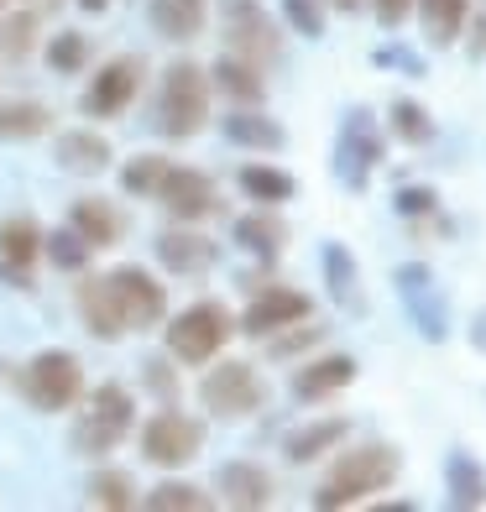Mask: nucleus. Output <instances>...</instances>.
<instances>
[{"label":"nucleus","mask_w":486,"mask_h":512,"mask_svg":"<svg viewBox=\"0 0 486 512\" xmlns=\"http://www.w3.org/2000/svg\"><path fill=\"white\" fill-rule=\"evenodd\" d=\"M32 32H37V21L21 11V16H11L6 27H0V53H11V58H27L32 53Z\"/></svg>","instance_id":"40"},{"label":"nucleus","mask_w":486,"mask_h":512,"mask_svg":"<svg viewBox=\"0 0 486 512\" xmlns=\"http://www.w3.org/2000/svg\"><path fill=\"white\" fill-rule=\"evenodd\" d=\"M79 314H84V324H89V335H95V340H121V335H131L126 319H121V304H115V293H110L105 277H84V283H79Z\"/></svg>","instance_id":"18"},{"label":"nucleus","mask_w":486,"mask_h":512,"mask_svg":"<svg viewBox=\"0 0 486 512\" xmlns=\"http://www.w3.org/2000/svg\"><path fill=\"white\" fill-rule=\"evenodd\" d=\"M215 486H220V502H225V507H241V512H251V507H272V476L262 471V465H251V460H230V465H220Z\"/></svg>","instance_id":"17"},{"label":"nucleus","mask_w":486,"mask_h":512,"mask_svg":"<svg viewBox=\"0 0 486 512\" xmlns=\"http://www.w3.org/2000/svg\"><path fill=\"white\" fill-rule=\"evenodd\" d=\"M204 450V424L189 413H157L147 418V429H142V455L152 465H162V471H178V465H189L194 455Z\"/></svg>","instance_id":"8"},{"label":"nucleus","mask_w":486,"mask_h":512,"mask_svg":"<svg viewBox=\"0 0 486 512\" xmlns=\"http://www.w3.org/2000/svg\"><path fill=\"white\" fill-rule=\"evenodd\" d=\"M403 476V455L392 450V445H361V450H345L335 465H330V476H324V486L309 497L314 507H324V512H335V507H356V502H366V497H377V492H387L392 481Z\"/></svg>","instance_id":"1"},{"label":"nucleus","mask_w":486,"mask_h":512,"mask_svg":"<svg viewBox=\"0 0 486 512\" xmlns=\"http://www.w3.org/2000/svg\"><path fill=\"white\" fill-rule=\"evenodd\" d=\"M48 126H53V115L37 100H6L0 105V142H32V136H42Z\"/></svg>","instance_id":"31"},{"label":"nucleus","mask_w":486,"mask_h":512,"mask_svg":"<svg viewBox=\"0 0 486 512\" xmlns=\"http://www.w3.org/2000/svg\"><path fill=\"white\" fill-rule=\"evenodd\" d=\"M324 277H330V298L340 309H366L361 304V293H356V283H361V272H356V262H351V251H345L340 241H330L324 246Z\"/></svg>","instance_id":"29"},{"label":"nucleus","mask_w":486,"mask_h":512,"mask_svg":"<svg viewBox=\"0 0 486 512\" xmlns=\"http://www.w3.org/2000/svg\"><path fill=\"white\" fill-rule=\"evenodd\" d=\"M236 241H241L251 256H262V262H277V256H283V246H288V225L262 204L257 215H241V220H236Z\"/></svg>","instance_id":"23"},{"label":"nucleus","mask_w":486,"mask_h":512,"mask_svg":"<svg viewBox=\"0 0 486 512\" xmlns=\"http://www.w3.org/2000/svg\"><path fill=\"white\" fill-rule=\"evenodd\" d=\"M157 126L173 142H189L210 126V74L199 63H168L157 89Z\"/></svg>","instance_id":"2"},{"label":"nucleus","mask_w":486,"mask_h":512,"mask_svg":"<svg viewBox=\"0 0 486 512\" xmlns=\"http://www.w3.org/2000/svg\"><path fill=\"white\" fill-rule=\"evenodd\" d=\"M387 126H392V136H398V142H408V147L434 142V121H429V110H424L419 100H392Z\"/></svg>","instance_id":"32"},{"label":"nucleus","mask_w":486,"mask_h":512,"mask_svg":"<svg viewBox=\"0 0 486 512\" xmlns=\"http://www.w3.org/2000/svg\"><path fill=\"white\" fill-rule=\"evenodd\" d=\"M398 215H408V220H424V215H434L439 209V194L429 189V183H408V189H398Z\"/></svg>","instance_id":"41"},{"label":"nucleus","mask_w":486,"mask_h":512,"mask_svg":"<svg viewBox=\"0 0 486 512\" xmlns=\"http://www.w3.org/2000/svg\"><path fill=\"white\" fill-rule=\"evenodd\" d=\"M372 11H377V21L392 32V27H403L408 21V11H413V0H372Z\"/></svg>","instance_id":"42"},{"label":"nucleus","mask_w":486,"mask_h":512,"mask_svg":"<svg viewBox=\"0 0 486 512\" xmlns=\"http://www.w3.org/2000/svg\"><path fill=\"white\" fill-rule=\"evenodd\" d=\"M210 89H220V95H230L236 105H262L267 100V79L257 63H246L236 53H225L215 68H210Z\"/></svg>","instance_id":"20"},{"label":"nucleus","mask_w":486,"mask_h":512,"mask_svg":"<svg viewBox=\"0 0 486 512\" xmlns=\"http://www.w3.org/2000/svg\"><path fill=\"white\" fill-rule=\"evenodd\" d=\"M220 131H225L236 147H251V152H277V147L288 142V131L277 126V121H267V115H257L251 105H236V110H230L225 121H220Z\"/></svg>","instance_id":"22"},{"label":"nucleus","mask_w":486,"mask_h":512,"mask_svg":"<svg viewBox=\"0 0 486 512\" xmlns=\"http://www.w3.org/2000/svg\"><path fill=\"white\" fill-rule=\"evenodd\" d=\"M68 230H74L89 251H100V246H115L126 236V220L115 215L105 199H79L74 209H68Z\"/></svg>","instance_id":"19"},{"label":"nucleus","mask_w":486,"mask_h":512,"mask_svg":"<svg viewBox=\"0 0 486 512\" xmlns=\"http://www.w3.org/2000/svg\"><path fill=\"white\" fill-rule=\"evenodd\" d=\"M162 173H168V162H162V157H136L131 168L121 173V183H126V194L152 199V194H157V183H162Z\"/></svg>","instance_id":"38"},{"label":"nucleus","mask_w":486,"mask_h":512,"mask_svg":"<svg viewBox=\"0 0 486 512\" xmlns=\"http://www.w3.org/2000/svg\"><path fill=\"white\" fill-rule=\"evenodd\" d=\"M131 424H136L131 392H126L121 382H105V387H95L89 408L79 413V424H74V450H79V455H110V450L131 434Z\"/></svg>","instance_id":"3"},{"label":"nucleus","mask_w":486,"mask_h":512,"mask_svg":"<svg viewBox=\"0 0 486 512\" xmlns=\"http://www.w3.org/2000/svg\"><path fill=\"white\" fill-rule=\"evenodd\" d=\"M445 492H450V502L455 507H486V471L466 455V450H450V460H445Z\"/></svg>","instance_id":"28"},{"label":"nucleus","mask_w":486,"mask_h":512,"mask_svg":"<svg viewBox=\"0 0 486 512\" xmlns=\"http://www.w3.org/2000/svg\"><path fill=\"white\" fill-rule=\"evenodd\" d=\"M398 293L408 298L413 319L429 340H445V319H439V304H434V283H429V267L413 262V267H398Z\"/></svg>","instance_id":"21"},{"label":"nucleus","mask_w":486,"mask_h":512,"mask_svg":"<svg viewBox=\"0 0 486 512\" xmlns=\"http://www.w3.org/2000/svg\"><path fill=\"white\" fill-rule=\"evenodd\" d=\"M37 251H42V225H37L32 215L0 220V272H6L16 288H27V283H32L27 267L37 262Z\"/></svg>","instance_id":"15"},{"label":"nucleus","mask_w":486,"mask_h":512,"mask_svg":"<svg viewBox=\"0 0 486 512\" xmlns=\"http://www.w3.org/2000/svg\"><path fill=\"white\" fill-rule=\"evenodd\" d=\"M105 283H110V293H115V304H121L126 330H152V324L168 319V288H162L152 272H142V267H115V272H105Z\"/></svg>","instance_id":"9"},{"label":"nucleus","mask_w":486,"mask_h":512,"mask_svg":"<svg viewBox=\"0 0 486 512\" xmlns=\"http://www.w3.org/2000/svg\"><path fill=\"white\" fill-rule=\"evenodd\" d=\"M298 319H314V298L309 293H298V288H262L246 304V314H241V335L267 340V335L283 330V324H298Z\"/></svg>","instance_id":"12"},{"label":"nucleus","mask_w":486,"mask_h":512,"mask_svg":"<svg viewBox=\"0 0 486 512\" xmlns=\"http://www.w3.org/2000/svg\"><path fill=\"white\" fill-rule=\"evenodd\" d=\"M230 330H236V319H230L225 304H215V298L189 304L168 324V356L189 361V366H204V361L220 356V345L230 340Z\"/></svg>","instance_id":"4"},{"label":"nucleus","mask_w":486,"mask_h":512,"mask_svg":"<svg viewBox=\"0 0 486 512\" xmlns=\"http://www.w3.org/2000/svg\"><path fill=\"white\" fill-rule=\"evenodd\" d=\"M136 89H142V63L115 58V63H105L95 74V84L84 89V110L95 115V121H110V115H121L136 100Z\"/></svg>","instance_id":"13"},{"label":"nucleus","mask_w":486,"mask_h":512,"mask_svg":"<svg viewBox=\"0 0 486 512\" xmlns=\"http://www.w3.org/2000/svg\"><path fill=\"white\" fill-rule=\"evenodd\" d=\"M157 256H162V267L178 272V277H204L215 267L220 246L210 236H199V230H168V236H157Z\"/></svg>","instance_id":"16"},{"label":"nucleus","mask_w":486,"mask_h":512,"mask_svg":"<svg viewBox=\"0 0 486 512\" xmlns=\"http://www.w3.org/2000/svg\"><path fill=\"white\" fill-rule=\"evenodd\" d=\"M241 189H246V199H257V204L277 209V204H288V199L298 194V183H293V173H283V168L246 162V168H241Z\"/></svg>","instance_id":"30"},{"label":"nucleus","mask_w":486,"mask_h":512,"mask_svg":"<svg viewBox=\"0 0 486 512\" xmlns=\"http://www.w3.org/2000/svg\"><path fill=\"white\" fill-rule=\"evenodd\" d=\"M419 6V21H424V37L434 48H450L466 32V16H471V0H413Z\"/></svg>","instance_id":"27"},{"label":"nucleus","mask_w":486,"mask_h":512,"mask_svg":"<svg viewBox=\"0 0 486 512\" xmlns=\"http://www.w3.org/2000/svg\"><path fill=\"white\" fill-rule=\"evenodd\" d=\"M89 507H110V512H126L136 507V486L126 471H100L95 481H89Z\"/></svg>","instance_id":"35"},{"label":"nucleus","mask_w":486,"mask_h":512,"mask_svg":"<svg viewBox=\"0 0 486 512\" xmlns=\"http://www.w3.org/2000/svg\"><path fill=\"white\" fill-rule=\"evenodd\" d=\"M345 434H351V418H314V424H304V429L288 434V460H293V465H309V460H319V455H330Z\"/></svg>","instance_id":"24"},{"label":"nucleus","mask_w":486,"mask_h":512,"mask_svg":"<svg viewBox=\"0 0 486 512\" xmlns=\"http://www.w3.org/2000/svg\"><path fill=\"white\" fill-rule=\"evenodd\" d=\"M58 168H68V173H105L110 168V142L105 136H95V131H63L58 136Z\"/></svg>","instance_id":"26"},{"label":"nucleus","mask_w":486,"mask_h":512,"mask_svg":"<svg viewBox=\"0 0 486 512\" xmlns=\"http://www.w3.org/2000/svg\"><path fill=\"white\" fill-rule=\"evenodd\" d=\"M330 6H335V11H356V6H361V0H330Z\"/></svg>","instance_id":"45"},{"label":"nucleus","mask_w":486,"mask_h":512,"mask_svg":"<svg viewBox=\"0 0 486 512\" xmlns=\"http://www.w3.org/2000/svg\"><path fill=\"white\" fill-rule=\"evenodd\" d=\"M199 398H204V408H210L215 418H251L267 403V382H262V371L251 361H220V366L204 371Z\"/></svg>","instance_id":"6"},{"label":"nucleus","mask_w":486,"mask_h":512,"mask_svg":"<svg viewBox=\"0 0 486 512\" xmlns=\"http://www.w3.org/2000/svg\"><path fill=\"white\" fill-rule=\"evenodd\" d=\"M147 16H152V27L168 42H189V37L204 32V16L210 11H204V0H152Z\"/></svg>","instance_id":"25"},{"label":"nucleus","mask_w":486,"mask_h":512,"mask_svg":"<svg viewBox=\"0 0 486 512\" xmlns=\"http://www.w3.org/2000/svg\"><path fill=\"white\" fill-rule=\"evenodd\" d=\"M84 58H89V42H84L79 32H58V37L48 42V63H53V74H79Z\"/></svg>","instance_id":"37"},{"label":"nucleus","mask_w":486,"mask_h":512,"mask_svg":"<svg viewBox=\"0 0 486 512\" xmlns=\"http://www.w3.org/2000/svg\"><path fill=\"white\" fill-rule=\"evenodd\" d=\"M330 335V324H309V319H298V324H283L277 335H267V351H272V361H288V356H304V351H314V345Z\"/></svg>","instance_id":"33"},{"label":"nucleus","mask_w":486,"mask_h":512,"mask_svg":"<svg viewBox=\"0 0 486 512\" xmlns=\"http://www.w3.org/2000/svg\"><path fill=\"white\" fill-rule=\"evenodd\" d=\"M147 387H157L162 398H173V371H168V361H147Z\"/></svg>","instance_id":"43"},{"label":"nucleus","mask_w":486,"mask_h":512,"mask_svg":"<svg viewBox=\"0 0 486 512\" xmlns=\"http://www.w3.org/2000/svg\"><path fill=\"white\" fill-rule=\"evenodd\" d=\"M79 6H84V11H105V6H110V0H79Z\"/></svg>","instance_id":"44"},{"label":"nucleus","mask_w":486,"mask_h":512,"mask_svg":"<svg viewBox=\"0 0 486 512\" xmlns=\"http://www.w3.org/2000/svg\"><path fill=\"white\" fill-rule=\"evenodd\" d=\"M283 16L293 21V32L324 37V0H283Z\"/></svg>","instance_id":"39"},{"label":"nucleus","mask_w":486,"mask_h":512,"mask_svg":"<svg viewBox=\"0 0 486 512\" xmlns=\"http://www.w3.org/2000/svg\"><path fill=\"white\" fill-rule=\"evenodd\" d=\"M21 392H27V403L42 408V413L74 408L84 398V366H79V356H68V351L32 356L27 371H21Z\"/></svg>","instance_id":"5"},{"label":"nucleus","mask_w":486,"mask_h":512,"mask_svg":"<svg viewBox=\"0 0 486 512\" xmlns=\"http://www.w3.org/2000/svg\"><path fill=\"white\" fill-rule=\"evenodd\" d=\"M147 507L152 512H204L210 497H204L199 486H189V481H162V486L147 492Z\"/></svg>","instance_id":"34"},{"label":"nucleus","mask_w":486,"mask_h":512,"mask_svg":"<svg viewBox=\"0 0 486 512\" xmlns=\"http://www.w3.org/2000/svg\"><path fill=\"white\" fill-rule=\"evenodd\" d=\"M382 162V131L372 126L366 110H351L340 126V152H335V168L345 178V189H366V178Z\"/></svg>","instance_id":"11"},{"label":"nucleus","mask_w":486,"mask_h":512,"mask_svg":"<svg viewBox=\"0 0 486 512\" xmlns=\"http://www.w3.org/2000/svg\"><path fill=\"white\" fill-rule=\"evenodd\" d=\"M42 251H48L53 267H63V272H79L89 262V246L74 236V230H53V236H42Z\"/></svg>","instance_id":"36"},{"label":"nucleus","mask_w":486,"mask_h":512,"mask_svg":"<svg viewBox=\"0 0 486 512\" xmlns=\"http://www.w3.org/2000/svg\"><path fill=\"white\" fill-rule=\"evenodd\" d=\"M152 199H162V209H168V215L189 220V225H194V220H210L215 209H220L215 178L199 173V168H173V162H168V173H162V183H157Z\"/></svg>","instance_id":"10"},{"label":"nucleus","mask_w":486,"mask_h":512,"mask_svg":"<svg viewBox=\"0 0 486 512\" xmlns=\"http://www.w3.org/2000/svg\"><path fill=\"white\" fill-rule=\"evenodd\" d=\"M220 16H225V42L230 53L257 63V68H272L283 58V37H277V21L257 6V0H220Z\"/></svg>","instance_id":"7"},{"label":"nucleus","mask_w":486,"mask_h":512,"mask_svg":"<svg viewBox=\"0 0 486 512\" xmlns=\"http://www.w3.org/2000/svg\"><path fill=\"white\" fill-rule=\"evenodd\" d=\"M356 382V356L330 351V356H314L293 371V398L298 403H319V398H335L340 387Z\"/></svg>","instance_id":"14"}]
</instances>
